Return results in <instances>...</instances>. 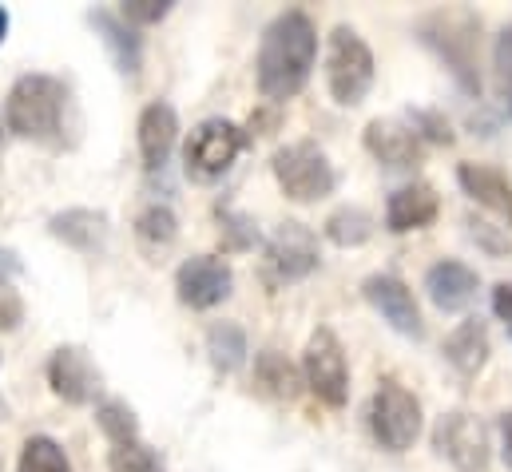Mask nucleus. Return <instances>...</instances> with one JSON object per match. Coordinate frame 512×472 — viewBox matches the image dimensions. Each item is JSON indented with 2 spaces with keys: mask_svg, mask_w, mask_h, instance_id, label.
Wrapping results in <instances>:
<instances>
[{
  "mask_svg": "<svg viewBox=\"0 0 512 472\" xmlns=\"http://www.w3.org/2000/svg\"><path fill=\"white\" fill-rule=\"evenodd\" d=\"M318 60V28L302 8H290L282 16H274L262 32L255 60L258 92L270 104H286L294 100L314 72Z\"/></svg>",
  "mask_w": 512,
  "mask_h": 472,
  "instance_id": "obj_1",
  "label": "nucleus"
},
{
  "mask_svg": "<svg viewBox=\"0 0 512 472\" xmlns=\"http://www.w3.org/2000/svg\"><path fill=\"white\" fill-rule=\"evenodd\" d=\"M481 20L469 8H433L417 20V40L449 68L457 88L465 96H481V60H477V36Z\"/></svg>",
  "mask_w": 512,
  "mask_h": 472,
  "instance_id": "obj_2",
  "label": "nucleus"
},
{
  "mask_svg": "<svg viewBox=\"0 0 512 472\" xmlns=\"http://www.w3.org/2000/svg\"><path fill=\"white\" fill-rule=\"evenodd\" d=\"M68 112V88L56 76L28 72L20 76L4 96V123L12 135L32 143H60Z\"/></svg>",
  "mask_w": 512,
  "mask_h": 472,
  "instance_id": "obj_3",
  "label": "nucleus"
},
{
  "mask_svg": "<svg viewBox=\"0 0 512 472\" xmlns=\"http://www.w3.org/2000/svg\"><path fill=\"white\" fill-rule=\"evenodd\" d=\"M374 76H378V64H374L370 44L350 24H338L326 40V88H330L334 104L358 108L370 96Z\"/></svg>",
  "mask_w": 512,
  "mask_h": 472,
  "instance_id": "obj_4",
  "label": "nucleus"
},
{
  "mask_svg": "<svg viewBox=\"0 0 512 472\" xmlns=\"http://www.w3.org/2000/svg\"><path fill=\"white\" fill-rule=\"evenodd\" d=\"M270 171H274V179H278V187L290 203H318V199L334 195V187H338L334 163L310 139L278 147L274 159H270Z\"/></svg>",
  "mask_w": 512,
  "mask_h": 472,
  "instance_id": "obj_5",
  "label": "nucleus"
},
{
  "mask_svg": "<svg viewBox=\"0 0 512 472\" xmlns=\"http://www.w3.org/2000/svg\"><path fill=\"white\" fill-rule=\"evenodd\" d=\"M366 421H370V433H374V441L382 445L385 453H409L417 445L421 429H425L421 401L397 381H382L374 389Z\"/></svg>",
  "mask_w": 512,
  "mask_h": 472,
  "instance_id": "obj_6",
  "label": "nucleus"
},
{
  "mask_svg": "<svg viewBox=\"0 0 512 472\" xmlns=\"http://www.w3.org/2000/svg\"><path fill=\"white\" fill-rule=\"evenodd\" d=\"M243 147H247V131L239 123H231V119L223 116H211L187 135L183 167H187L191 179L211 183V179H219V175L231 171V163L239 159Z\"/></svg>",
  "mask_w": 512,
  "mask_h": 472,
  "instance_id": "obj_7",
  "label": "nucleus"
},
{
  "mask_svg": "<svg viewBox=\"0 0 512 472\" xmlns=\"http://www.w3.org/2000/svg\"><path fill=\"white\" fill-rule=\"evenodd\" d=\"M322 254H318V235L306 227V223H278L266 246H262V274L270 286H290V282H302L318 270Z\"/></svg>",
  "mask_w": 512,
  "mask_h": 472,
  "instance_id": "obj_8",
  "label": "nucleus"
},
{
  "mask_svg": "<svg viewBox=\"0 0 512 472\" xmlns=\"http://www.w3.org/2000/svg\"><path fill=\"white\" fill-rule=\"evenodd\" d=\"M302 377H306V389L330 405V409H342L346 397H350V361L346 350L338 342V334L330 326H318L306 342V354H302Z\"/></svg>",
  "mask_w": 512,
  "mask_h": 472,
  "instance_id": "obj_9",
  "label": "nucleus"
},
{
  "mask_svg": "<svg viewBox=\"0 0 512 472\" xmlns=\"http://www.w3.org/2000/svg\"><path fill=\"white\" fill-rule=\"evenodd\" d=\"M433 449L457 472H485L489 461H493V445H489L485 421H477L465 409H453L433 425Z\"/></svg>",
  "mask_w": 512,
  "mask_h": 472,
  "instance_id": "obj_10",
  "label": "nucleus"
},
{
  "mask_svg": "<svg viewBox=\"0 0 512 472\" xmlns=\"http://www.w3.org/2000/svg\"><path fill=\"white\" fill-rule=\"evenodd\" d=\"M175 294L191 310H215L235 294V270L215 254H191L175 270Z\"/></svg>",
  "mask_w": 512,
  "mask_h": 472,
  "instance_id": "obj_11",
  "label": "nucleus"
},
{
  "mask_svg": "<svg viewBox=\"0 0 512 472\" xmlns=\"http://www.w3.org/2000/svg\"><path fill=\"white\" fill-rule=\"evenodd\" d=\"M362 298L382 314V322L393 334H401V338H409V342H421V338H425L421 306H417L413 290H409L397 274H370V278L362 282Z\"/></svg>",
  "mask_w": 512,
  "mask_h": 472,
  "instance_id": "obj_12",
  "label": "nucleus"
},
{
  "mask_svg": "<svg viewBox=\"0 0 512 472\" xmlns=\"http://www.w3.org/2000/svg\"><path fill=\"white\" fill-rule=\"evenodd\" d=\"M48 385L68 405H92L100 397V369L80 346H60L48 357Z\"/></svg>",
  "mask_w": 512,
  "mask_h": 472,
  "instance_id": "obj_13",
  "label": "nucleus"
},
{
  "mask_svg": "<svg viewBox=\"0 0 512 472\" xmlns=\"http://www.w3.org/2000/svg\"><path fill=\"white\" fill-rule=\"evenodd\" d=\"M362 143L378 163L393 167V171H409L425 159V143L409 127V119H370Z\"/></svg>",
  "mask_w": 512,
  "mask_h": 472,
  "instance_id": "obj_14",
  "label": "nucleus"
},
{
  "mask_svg": "<svg viewBox=\"0 0 512 472\" xmlns=\"http://www.w3.org/2000/svg\"><path fill=\"white\" fill-rule=\"evenodd\" d=\"M477 290H481L477 270L465 266V262H457V258H441V262H433V266L425 270V294H429V302H433L441 314H461V310H469L473 298H477Z\"/></svg>",
  "mask_w": 512,
  "mask_h": 472,
  "instance_id": "obj_15",
  "label": "nucleus"
},
{
  "mask_svg": "<svg viewBox=\"0 0 512 472\" xmlns=\"http://www.w3.org/2000/svg\"><path fill=\"white\" fill-rule=\"evenodd\" d=\"M437 215H441V199L429 183H405L385 199V231L389 235L425 231Z\"/></svg>",
  "mask_w": 512,
  "mask_h": 472,
  "instance_id": "obj_16",
  "label": "nucleus"
},
{
  "mask_svg": "<svg viewBox=\"0 0 512 472\" xmlns=\"http://www.w3.org/2000/svg\"><path fill=\"white\" fill-rule=\"evenodd\" d=\"M457 183H461V191H465L477 207L493 211L505 227H512V183L501 167H489V163H461V167H457Z\"/></svg>",
  "mask_w": 512,
  "mask_h": 472,
  "instance_id": "obj_17",
  "label": "nucleus"
},
{
  "mask_svg": "<svg viewBox=\"0 0 512 472\" xmlns=\"http://www.w3.org/2000/svg\"><path fill=\"white\" fill-rule=\"evenodd\" d=\"M175 139H179V116H175V108L167 100L147 104L143 116H139V155H143V167L147 171H163V163L175 151Z\"/></svg>",
  "mask_w": 512,
  "mask_h": 472,
  "instance_id": "obj_18",
  "label": "nucleus"
},
{
  "mask_svg": "<svg viewBox=\"0 0 512 472\" xmlns=\"http://www.w3.org/2000/svg\"><path fill=\"white\" fill-rule=\"evenodd\" d=\"M48 231L60 238L64 246L80 250V254H100L108 246V215L104 211H92V207H72V211H60L48 219Z\"/></svg>",
  "mask_w": 512,
  "mask_h": 472,
  "instance_id": "obj_19",
  "label": "nucleus"
},
{
  "mask_svg": "<svg viewBox=\"0 0 512 472\" xmlns=\"http://www.w3.org/2000/svg\"><path fill=\"white\" fill-rule=\"evenodd\" d=\"M88 20H92V28L100 32L104 48L112 52L116 68H120L124 76H139V64H143V40L135 36V28H131L128 20H124L120 12H108V8H96Z\"/></svg>",
  "mask_w": 512,
  "mask_h": 472,
  "instance_id": "obj_20",
  "label": "nucleus"
},
{
  "mask_svg": "<svg viewBox=\"0 0 512 472\" xmlns=\"http://www.w3.org/2000/svg\"><path fill=\"white\" fill-rule=\"evenodd\" d=\"M445 361L461 373V377H477L481 369H485V361L493 354V346H489V326L481 322V318H465L449 338H445Z\"/></svg>",
  "mask_w": 512,
  "mask_h": 472,
  "instance_id": "obj_21",
  "label": "nucleus"
},
{
  "mask_svg": "<svg viewBox=\"0 0 512 472\" xmlns=\"http://www.w3.org/2000/svg\"><path fill=\"white\" fill-rule=\"evenodd\" d=\"M374 231H378V223H374V215L362 211V207H338V211L322 223V235L330 238L334 246H342V250L366 246V242L374 238Z\"/></svg>",
  "mask_w": 512,
  "mask_h": 472,
  "instance_id": "obj_22",
  "label": "nucleus"
},
{
  "mask_svg": "<svg viewBox=\"0 0 512 472\" xmlns=\"http://www.w3.org/2000/svg\"><path fill=\"white\" fill-rule=\"evenodd\" d=\"M255 381L278 401H294L298 389H302V373L278 354V350H262L255 357Z\"/></svg>",
  "mask_w": 512,
  "mask_h": 472,
  "instance_id": "obj_23",
  "label": "nucleus"
},
{
  "mask_svg": "<svg viewBox=\"0 0 512 472\" xmlns=\"http://www.w3.org/2000/svg\"><path fill=\"white\" fill-rule=\"evenodd\" d=\"M251 354V346H247V334H243V326H235V322H215L211 330H207V357H211V365L219 369V373H235L243 361Z\"/></svg>",
  "mask_w": 512,
  "mask_h": 472,
  "instance_id": "obj_24",
  "label": "nucleus"
},
{
  "mask_svg": "<svg viewBox=\"0 0 512 472\" xmlns=\"http://www.w3.org/2000/svg\"><path fill=\"white\" fill-rule=\"evenodd\" d=\"M135 235H139L143 246H151V250L171 246L175 235H179V219H175V211H171L167 203H151V207L139 211V219H135Z\"/></svg>",
  "mask_w": 512,
  "mask_h": 472,
  "instance_id": "obj_25",
  "label": "nucleus"
},
{
  "mask_svg": "<svg viewBox=\"0 0 512 472\" xmlns=\"http://www.w3.org/2000/svg\"><path fill=\"white\" fill-rule=\"evenodd\" d=\"M16 472H72V461L52 437H28L20 449Z\"/></svg>",
  "mask_w": 512,
  "mask_h": 472,
  "instance_id": "obj_26",
  "label": "nucleus"
},
{
  "mask_svg": "<svg viewBox=\"0 0 512 472\" xmlns=\"http://www.w3.org/2000/svg\"><path fill=\"white\" fill-rule=\"evenodd\" d=\"M108 469L112 472H163V457H159L147 441L131 437V441L112 445V453H108Z\"/></svg>",
  "mask_w": 512,
  "mask_h": 472,
  "instance_id": "obj_27",
  "label": "nucleus"
},
{
  "mask_svg": "<svg viewBox=\"0 0 512 472\" xmlns=\"http://www.w3.org/2000/svg\"><path fill=\"white\" fill-rule=\"evenodd\" d=\"M96 425L104 429V437H108L112 445L139 437V421H135L128 401H120V397H108V401L96 405Z\"/></svg>",
  "mask_w": 512,
  "mask_h": 472,
  "instance_id": "obj_28",
  "label": "nucleus"
},
{
  "mask_svg": "<svg viewBox=\"0 0 512 472\" xmlns=\"http://www.w3.org/2000/svg\"><path fill=\"white\" fill-rule=\"evenodd\" d=\"M493 92L501 100V112L512 119V24H505L493 40Z\"/></svg>",
  "mask_w": 512,
  "mask_h": 472,
  "instance_id": "obj_29",
  "label": "nucleus"
},
{
  "mask_svg": "<svg viewBox=\"0 0 512 472\" xmlns=\"http://www.w3.org/2000/svg\"><path fill=\"white\" fill-rule=\"evenodd\" d=\"M409 127L421 135V143H453V127L441 112H429V108H413L409 112Z\"/></svg>",
  "mask_w": 512,
  "mask_h": 472,
  "instance_id": "obj_30",
  "label": "nucleus"
},
{
  "mask_svg": "<svg viewBox=\"0 0 512 472\" xmlns=\"http://www.w3.org/2000/svg\"><path fill=\"white\" fill-rule=\"evenodd\" d=\"M219 219H223V235H227V246H231V250H247V246H255L258 227L247 219V215H235V211H223V207H219Z\"/></svg>",
  "mask_w": 512,
  "mask_h": 472,
  "instance_id": "obj_31",
  "label": "nucleus"
},
{
  "mask_svg": "<svg viewBox=\"0 0 512 472\" xmlns=\"http://www.w3.org/2000/svg\"><path fill=\"white\" fill-rule=\"evenodd\" d=\"M167 12H171V0H124V8H120V16L131 28L135 24H159Z\"/></svg>",
  "mask_w": 512,
  "mask_h": 472,
  "instance_id": "obj_32",
  "label": "nucleus"
},
{
  "mask_svg": "<svg viewBox=\"0 0 512 472\" xmlns=\"http://www.w3.org/2000/svg\"><path fill=\"white\" fill-rule=\"evenodd\" d=\"M469 231H473V238L489 250V254H509L512 250V227H505V223H469Z\"/></svg>",
  "mask_w": 512,
  "mask_h": 472,
  "instance_id": "obj_33",
  "label": "nucleus"
},
{
  "mask_svg": "<svg viewBox=\"0 0 512 472\" xmlns=\"http://www.w3.org/2000/svg\"><path fill=\"white\" fill-rule=\"evenodd\" d=\"M20 322H24V298L16 294L12 282L0 278V330L8 334V330H16Z\"/></svg>",
  "mask_w": 512,
  "mask_h": 472,
  "instance_id": "obj_34",
  "label": "nucleus"
},
{
  "mask_svg": "<svg viewBox=\"0 0 512 472\" xmlns=\"http://www.w3.org/2000/svg\"><path fill=\"white\" fill-rule=\"evenodd\" d=\"M493 314H497L501 322H509V330H512V282H497V286H493Z\"/></svg>",
  "mask_w": 512,
  "mask_h": 472,
  "instance_id": "obj_35",
  "label": "nucleus"
},
{
  "mask_svg": "<svg viewBox=\"0 0 512 472\" xmlns=\"http://www.w3.org/2000/svg\"><path fill=\"white\" fill-rule=\"evenodd\" d=\"M501 453H505V465L512 469V413H501Z\"/></svg>",
  "mask_w": 512,
  "mask_h": 472,
  "instance_id": "obj_36",
  "label": "nucleus"
},
{
  "mask_svg": "<svg viewBox=\"0 0 512 472\" xmlns=\"http://www.w3.org/2000/svg\"><path fill=\"white\" fill-rule=\"evenodd\" d=\"M4 36H8V8H0V44H4Z\"/></svg>",
  "mask_w": 512,
  "mask_h": 472,
  "instance_id": "obj_37",
  "label": "nucleus"
},
{
  "mask_svg": "<svg viewBox=\"0 0 512 472\" xmlns=\"http://www.w3.org/2000/svg\"><path fill=\"white\" fill-rule=\"evenodd\" d=\"M4 413H8V405H4V401H0V421H4Z\"/></svg>",
  "mask_w": 512,
  "mask_h": 472,
  "instance_id": "obj_38",
  "label": "nucleus"
},
{
  "mask_svg": "<svg viewBox=\"0 0 512 472\" xmlns=\"http://www.w3.org/2000/svg\"><path fill=\"white\" fill-rule=\"evenodd\" d=\"M509 334H512V330H509Z\"/></svg>",
  "mask_w": 512,
  "mask_h": 472,
  "instance_id": "obj_39",
  "label": "nucleus"
}]
</instances>
